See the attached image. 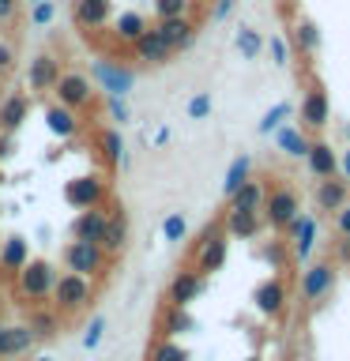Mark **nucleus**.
<instances>
[{"label": "nucleus", "mask_w": 350, "mask_h": 361, "mask_svg": "<svg viewBox=\"0 0 350 361\" xmlns=\"http://www.w3.org/2000/svg\"><path fill=\"white\" fill-rule=\"evenodd\" d=\"M49 298H53V301H49L53 309L61 312L64 320H72V316L87 312V309H90V301H95V279L76 275V271H64V275H56Z\"/></svg>", "instance_id": "f257e3e1"}, {"label": "nucleus", "mask_w": 350, "mask_h": 361, "mask_svg": "<svg viewBox=\"0 0 350 361\" xmlns=\"http://www.w3.org/2000/svg\"><path fill=\"white\" fill-rule=\"evenodd\" d=\"M226 256H230V233H226L222 219H215L211 226H203L200 241L192 245V267L200 275H215V271H222Z\"/></svg>", "instance_id": "f03ea898"}, {"label": "nucleus", "mask_w": 350, "mask_h": 361, "mask_svg": "<svg viewBox=\"0 0 350 361\" xmlns=\"http://www.w3.org/2000/svg\"><path fill=\"white\" fill-rule=\"evenodd\" d=\"M56 271L49 259H27V267L16 275V293L23 298V305H38L53 293Z\"/></svg>", "instance_id": "7ed1b4c3"}, {"label": "nucleus", "mask_w": 350, "mask_h": 361, "mask_svg": "<svg viewBox=\"0 0 350 361\" xmlns=\"http://www.w3.org/2000/svg\"><path fill=\"white\" fill-rule=\"evenodd\" d=\"M260 214H264V226H271V230H286V226L301 214V196L290 185H267Z\"/></svg>", "instance_id": "20e7f679"}, {"label": "nucleus", "mask_w": 350, "mask_h": 361, "mask_svg": "<svg viewBox=\"0 0 350 361\" xmlns=\"http://www.w3.org/2000/svg\"><path fill=\"white\" fill-rule=\"evenodd\" d=\"M90 75H95L98 90L117 94V98H128V90L135 87V68L128 61H121V56H98L90 64Z\"/></svg>", "instance_id": "39448f33"}, {"label": "nucleus", "mask_w": 350, "mask_h": 361, "mask_svg": "<svg viewBox=\"0 0 350 361\" xmlns=\"http://www.w3.org/2000/svg\"><path fill=\"white\" fill-rule=\"evenodd\" d=\"M61 259H64L68 271H76V275H87V279H102V275L109 271L106 248H102V245H90V241H76V237L64 245Z\"/></svg>", "instance_id": "423d86ee"}, {"label": "nucleus", "mask_w": 350, "mask_h": 361, "mask_svg": "<svg viewBox=\"0 0 350 361\" xmlns=\"http://www.w3.org/2000/svg\"><path fill=\"white\" fill-rule=\"evenodd\" d=\"M109 196V185L102 173H79L64 185V203L76 211H87V207H102Z\"/></svg>", "instance_id": "0eeeda50"}, {"label": "nucleus", "mask_w": 350, "mask_h": 361, "mask_svg": "<svg viewBox=\"0 0 350 361\" xmlns=\"http://www.w3.org/2000/svg\"><path fill=\"white\" fill-rule=\"evenodd\" d=\"M53 94L61 106L83 113V109H95V83L83 75V72H61V79H56Z\"/></svg>", "instance_id": "6e6552de"}, {"label": "nucleus", "mask_w": 350, "mask_h": 361, "mask_svg": "<svg viewBox=\"0 0 350 361\" xmlns=\"http://www.w3.org/2000/svg\"><path fill=\"white\" fill-rule=\"evenodd\" d=\"M298 128H305V132H320V128H327V121H332V98H327V90L316 83H309V90L301 94V113H298Z\"/></svg>", "instance_id": "1a4fd4ad"}, {"label": "nucleus", "mask_w": 350, "mask_h": 361, "mask_svg": "<svg viewBox=\"0 0 350 361\" xmlns=\"http://www.w3.org/2000/svg\"><path fill=\"white\" fill-rule=\"evenodd\" d=\"M128 53H132V61L140 68H166L169 61H174V49L162 42V34H158L155 27H147L140 38L128 45Z\"/></svg>", "instance_id": "9d476101"}, {"label": "nucleus", "mask_w": 350, "mask_h": 361, "mask_svg": "<svg viewBox=\"0 0 350 361\" xmlns=\"http://www.w3.org/2000/svg\"><path fill=\"white\" fill-rule=\"evenodd\" d=\"M335 279H339V271H335L332 259H316V264H309L301 275V298L309 305H320L327 293L335 290Z\"/></svg>", "instance_id": "9b49d317"}, {"label": "nucleus", "mask_w": 350, "mask_h": 361, "mask_svg": "<svg viewBox=\"0 0 350 361\" xmlns=\"http://www.w3.org/2000/svg\"><path fill=\"white\" fill-rule=\"evenodd\" d=\"M151 27L162 34V42L174 49V56H177V53H188L192 45H196V38H200V27H196V19H192V16L158 19V23H151Z\"/></svg>", "instance_id": "f8f14e48"}, {"label": "nucleus", "mask_w": 350, "mask_h": 361, "mask_svg": "<svg viewBox=\"0 0 350 361\" xmlns=\"http://www.w3.org/2000/svg\"><path fill=\"white\" fill-rule=\"evenodd\" d=\"M207 290V275H200L196 267H181L174 279H169V290H166V305H181L188 309L200 293Z\"/></svg>", "instance_id": "ddd939ff"}, {"label": "nucleus", "mask_w": 350, "mask_h": 361, "mask_svg": "<svg viewBox=\"0 0 350 361\" xmlns=\"http://www.w3.org/2000/svg\"><path fill=\"white\" fill-rule=\"evenodd\" d=\"M72 23L83 34L106 30L113 23V0H72Z\"/></svg>", "instance_id": "4468645a"}, {"label": "nucleus", "mask_w": 350, "mask_h": 361, "mask_svg": "<svg viewBox=\"0 0 350 361\" xmlns=\"http://www.w3.org/2000/svg\"><path fill=\"white\" fill-rule=\"evenodd\" d=\"M56 79H61V61H56L53 53H38L27 64V90H30V94H45V90H53Z\"/></svg>", "instance_id": "2eb2a0df"}, {"label": "nucleus", "mask_w": 350, "mask_h": 361, "mask_svg": "<svg viewBox=\"0 0 350 361\" xmlns=\"http://www.w3.org/2000/svg\"><path fill=\"white\" fill-rule=\"evenodd\" d=\"M286 301H290V290H286V282H282V279H264L253 290V305H256L260 316H282Z\"/></svg>", "instance_id": "dca6fc26"}, {"label": "nucleus", "mask_w": 350, "mask_h": 361, "mask_svg": "<svg viewBox=\"0 0 350 361\" xmlns=\"http://www.w3.org/2000/svg\"><path fill=\"white\" fill-rule=\"evenodd\" d=\"M42 117H45V128H49L56 140H76V135L83 132L79 113L68 109V106H61V102H49V106L42 109Z\"/></svg>", "instance_id": "f3484780"}, {"label": "nucleus", "mask_w": 350, "mask_h": 361, "mask_svg": "<svg viewBox=\"0 0 350 361\" xmlns=\"http://www.w3.org/2000/svg\"><path fill=\"white\" fill-rule=\"evenodd\" d=\"M34 331L27 324H0V361H11V357H23L34 350Z\"/></svg>", "instance_id": "a211bd4d"}, {"label": "nucleus", "mask_w": 350, "mask_h": 361, "mask_svg": "<svg viewBox=\"0 0 350 361\" xmlns=\"http://www.w3.org/2000/svg\"><path fill=\"white\" fill-rule=\"evenodd\" d=\"M320 42H324V34H320V27H316L313 19L298 16V19L290 23V49L298 53L301 61H309V56L320 53Z\"/></svg>", "instance_id": "6ab92c4d"}, {"label": "nucleus", "mask_w": 350, "mask_h": 361, "mask_svg": "<svg viewBox=\"0 0 350 361\" xmlns=\"http://www.w3.org/2000/svg\"><path fill=\"white\" fill-rule=\"evenodd\" d=\"M106 222H109V211H106V203H102V207H87V211H79V214H76V222H72V237H76V241L102 245V233H106Z\"/></svg>", "instance_id": "aec40b11"}, {"label": "nucleus", "mask_w": 350, "mask_h": 361, "mask_svg": "<svg viewBox=\"0 0 350 361\" xmlns=\"http://www.w3.org/2000/svg\"><path fill=\"white\" fill-rule=\"evenodd\" d=\"M282 233H286L290 256L294 259H305V256L313 252V241H316V219H313V214H298V219H294Z\"/></svg>", "instance_id": "412c9836"}, {"label": "nucleus", "mask_w": 350, "mask_h": 361, "mask_svg": "<svg viewBox=\"0 0 350 361\" xmlns=\"http://www.w3.org/2000/svg\"><path fill=\"white\" fill-rule=\"evenodd\" d=\"M222 226H226V233H230V237L253 241V237L264 233V214H260V211H237V207H226Z\"/></svg>", "instance_id": "4be33fe9"}, {"label": "nucleus", "mask_w": 350, "mask_h": 361, "mask_svg": "<svg viewBox=\"0 0 350 361\" xmlns=\"http://www.w3.org/2000/svg\"><path fill=\"white\" fill-rule=\"evenodd\" d=\"M27 259H30V245H27V237H19V233H11L0 241V275H8V279H16L23 267H27Z\"/></svg>", "instance_id": "5701e85b"}, {"label": "nucleus", "mask_w": 350, "mask_h": 361, "mask_svg": "<svg viewBox=\"0 0 350 361\" xmlns=\"http://www.w3.org/2000/svg\"><path fill=\"white\" fill-rule=\"evenodd\" d=\"M102 248H106V256H121L124 248H128V211L124 207H113L109 211V222H106V233H102Z\"/></svg>", "instance_id": "b1692460"}, {"label": "nucleus", "mask_w": 350, "mask_h": 361, "mask_svg": "<svg viewBox=\"0 0 350 361\" xmlns=\"http://www.w3.org/2000/svg\"><path fill=\"white\" fill-rule=\"evenodd\" d=\"M34 331V338H56V331H61V324H64V316L53 309V305H30V312H27V320H23Z\"/></svg>", "instance_id": "393cba45"}, {"label": "nucleus", "mask_w": 350, "mask_h": 361, "mask_svg": "<svg viewBox=\"0 0 350 361\" xmlns=\"http://www.w3.org/2000/svg\"><path fill=\"white\" fill-rule=\"evenodd\" d=\"M305 162H309V173L320 177V180L324 177H339V154L332 151V143H327V140H313Z\"/></svg>", "instance_id": "a878e982"}, {"label": "nucleus", "mask_w": 350, "mask_h": 361, "mask_svg": "<svg viewBox=\"0 0 350 361\" xmlns=\"http://www.w3.org/2000/svg\"><path fill=\"white\" fill-rule=\"evenodd\" d=\"M109 27H113V42H117V45H132L147 27H151V23L143 19V11H132L128 8V11H121V16H113Z\"/></svg>", "instance_id": "bb28decb"}, {"label": "nucleus", "mask_w": 350, "mask_h": 361, "mask_svg": "<svg viewBox=\"0 0 350 361\" xmlns=\"http://www.w3.org/2000/svg\"><path fill=\"white\" fill-rule=\"evenodd\" d=\"M27 117H30V98L27 94H8L4 102H0V132L16 135Z\"/></svg>", "instance_id": "cd10ccee"}, {"label": "nucleus", "mask_w": 350, "mask_h": 361, "mask_svg": "<svg viewBox=\"0 0 350 361\" xmlns=\"http://www.w3.org/2000/svg\"><path fill=\"white\" fill-rule=\"evenodd\" d=\"M346 192H350V185L343 177H324L320 185H316V207L327 211V214H335L346 203Z\"/></svg>", "instance_id": "c85d7f7f"}, {"label": "nucleus", "mask_w": 350, "mask_h": 361, "mask_svg": "<svg viewBox=\"0 0 350 361\" xmlns=\"http://www.w3.org/2000/svg\"><path fill=\"white\" fill-rule=\"evenodd\" d=\"M95 143H98V154H102V162H106V169L124 166V140H121L117 128H98Z\"/></svg>", "instance_id": "c756f323"}, {"label": "nucleus", "mask_w": 350, "mask_h": 361, "mask_svg": "<svg viewBox=\"0 0 350 361\" xmlns=\"http://www.w3.org/2000/svg\"><path fill=\"white\" fill-rule=\"evenodd\" d=\"M264 196H267V185H264V180H256V177H248L245 185L230 196V203H226V207H237V211H260V207H264Z\"/></svg>", "instance_id": "7c9ffc66"}, {"label": "nucleus", "mask_w": 350, "mask_h": 361, "mask_svg": "<svg viewBox=\"0 0 350 361\" xmlns=\"http://www.w3.org/2000/svg\"><path fill=\"white\" fill-rule=\"evenodd\" d=\"M275 143H279V151L286 154V158H305L309 154V132L298 128V124H290V128H279L275 132Z\"/></svg>", "instance_id": "2f4dec72"}, {"label": "nucleus", "mask_w": 350, "mask_h": 361, "mask_svg": "<svg viewBox=\"0 0 350 361\" xmlns=\"http://www.w3.org/2000/svg\"><path fill=\"white\" fill-rule=\"evenodd\" d=\"M181 331H192V316L188 309H181V305H166L162 312H158V335L174 338Z\"/></svg>", "instance_id": "473e14b6"}, {"label": "nucleus", "mask_w": 350, "mask_h": 361, "mask_svg": "<svg viewBox=\"0 0 350 361\" xmlns=\"http://www.w3.org/2000/svg\"><path fill=\"white\" fill-rule=\"evenodd\" d=\"M264 34H260L256 27H248V23H241L234 34V45H237V53H241V61H260V53H264Z\"/></svg>", "instance_id": "72a5a7b5"}, {"label": "nucleus", "mask_w": 350, "mask_h": 361, "mask_svg": "<svg viewBox=\"0 0 350 361\" xmlns=\"http://www.w3.org/2000/svg\"><path fill=\"white\" fill-rule=\"evenodd\" d=\"M143 361H188V350L181 346V343H174V338L158 335V338H151V343H147Z\"/></svg>", "instance_id": "f704fd0d"}, {"label": "nucleus", "mask_w": 350, "mask_h": 361, "mask_svg": "<svg viewBox=\"0 0 350 361\" xmlns=\"http://www.w3.org/2000/svg\"><path fill=\"white\" fill-rule=\"evenodd\" d=\"M248 177H253V158H248V154H237L234 162H230V169H226V180H222V196L230 200V196H234V192L245 185Z\"/></svg>", "instance_id": "c9c22d12"}, {"label": "nucleus", "mask_w": 350, "mask_h": 361, "mask_svg": "<svg viewBox=\"0 0 350 361\" xmlns=\"http://www.w3.org/2000/svg\"><path fill=\"white\" fill-rule=\"evenodd\" d=\"M290 113H294V106H290V102H275V106H271V109L264 113V117H260L256 132H260V135H271V132H279V128H282V121H286Z\"/></svg>", "instance_id": "e433bc0d"}, {"label": "nucleus", "mask_w": 350, "mask_h": 361, "mask_svg": "<svg viewBox=\"0 0 350 361\" xmlns=\"http://www.w3.org/2000/svg\"><path fill=\"white\" fill-rule=\"evenodd\" d=\"M260 259L271 267V271H286V264H290V245L286 241H271V245H264L260 248Z\"/></svg>", "instance_id": "4c0bfd02"}, {"label": "nucleus", "mask_w": 350, "mask_h": 361, "mask_svg": "<svg viewBox=\"0 0 350 361\" xmlns=\"http://www.w3.org/2000/svg\"><path fill=\"white\" fill-rule=\"evenodd\" d=\"M162 237H166L169 245H181V241H185V237H188V222H185V214H181V211L166 214V219H162Z\"/></svg>", "instance_id": "58836bf2"}, {"label": "nucleus", "mask_w": 350, "mask_h": 361, "mask_svg": "<svg viewBox=\"0 0 350 361\" xmlns=\"http://www.w3.org/2000/svg\"><path fill=\"white\" fill-rule=\"evenodd\" d=\"M211 109H215L211 90H200V94H192V98H188V106H185L188 121H207V117H211Z\"/></svg>", "instance_id": "ea45409f"}, {"label": "nucleus", "mask_w": 350, "mask_h": 361, "mask_svg": "<svg viewBox=\"0 0 350 361\" xmlns=\"http://www.w3.org/2000/svg\"><path fill=\"white\" fill-rule=\"evenodd\" d=\"M151 4H155L158 19H174V16H188L192 11V0H151Z\"/></svg>", "instance_id": "a19ab883"}, {"label": "nucleus", "mask_w": 350, "mask_h": 361, "mask_svg": "<svg viewBox=\"0 0 350 361\" xmlns=\"http://www.w3.org/2000/svg\"><path fill=\"white\" fill-rule=\"evenodd\" d=\"M56 19V0H38L30 4V27H49Z\"/></svg>", "instance_id": "79ce46f5"}, {"label": "nucleus", "mask_w": 350, "mask_h": 361, "mask_svg": "<svg viewBox=\"0 0 350 361\" xmlns=\"http://www.w3.org/2000/svg\"><path fill=\"white\" fill-rule=\"evenodd\" d=\"M264 49L271 53V64H275V68H286V64H290V42H286V38L271 34V42H264Z\"/></svg>", "instance_id": "37998d69"}, {"label": "nucleus", "mask_w": 350, "mask_h": 361, "mask_svg": "<svg viewBox=\"0 0 350 361\" xmlns=\"http://www.w3.org/2000/svg\"><path fill=\"white\" fill-rule=\"evenodd\" d=\"M106 113H109V121H117V124H128V121H132L128 102L117 98V94H106Z\"/></svg>", "instance_id": "c03bdc74"}, {"label": "nucleus", "mask_w": 350, "mask_h": 361, "mask_svg": "<svg viewBox=\"0 0 350 361\" xmlns=\"http://www.w3.org/2000/svg\"><path fill=\"white\" fill-rule=\"evenodd\" d=\"M23 16V0H0V27H16Z\"/></svg>", "instance_id": "a18cd8bd"}, {"label": "nucleus", "mask_w": 350, "mask_h": 361, "mask_svg": "<svg viewBox=\"0 0 350 361\" xmlns=\"http://www.w3.org/2000/svg\"><path fill=\"white\" fill-rule=\"evenodd\" d=\"M102 331H106V320H102V316H95V320H90V327H87V335H83V346L95 350V346L102 343Z\"/></svg>", "instance_id": "49530a36"}, {"label": "nucleus", "mask_w": 350, "mask_h": 361, "mask_svg": "<svg viewBox=\"0 0 350 361\" xmlns=\"http://www.w3.org/2000/svg\"><path fill=\"white\" fill-rule=\"evenodd\" d=\"M16 61H19V56H16V45H11V42H0V75H8L11 68H16Z\"/></svg>", "instance_id": "de8ad7c7"}, {"label": "nucleus", "mask_w": 350, "mask_h": 361, "mask_svg": "<svg viewBox=\"0 0 350 361\" xmlns=\"http://www.w3.org/2000/svg\"><path fill=\"white\" fill-rule=\"evenodd\" d=\"M234 11V0H211V8H207V19L211 23H222L226 16Z\"/></svg>", "instance_id": "09e8293b"}, {"label": "nucleus", "mask_w": 350, "mask_h": 361, "mask_svg": "<svg viewBox=\"0 0 350 361\" xmlns=\"http://www.w3.org/2000/svg\"><path fill=\"white\" fill-rule=\"evenodd\" d=\"M335 264L339 267H350V233H339V241H335Z\"/></svg>", "instance_id": "8fccbe9b"}, {"label": "nucleus", "mask_w": 350, "mask_h": 361, "mask_svg": "<svg viewBox=\"0 0 350 361\" xmlns=\"http://www.w3.org/2000/svg\"><path fill=\"white\" fill-rule=\"evenodd\" d=\"M335 233H350V203L335 211Z\"/></svg>", "instance_id": "3c124183"}, {"label": "nucleus", "mask_w": 350, "mask_h": 361, "mask_svg": "<svg viewBox=\"0 0 350 361\" xmlns=\"http://www.w3.org/2000/svg\"><path fill=\"white\" fill-rule=\"evenodd\" d=\"M16 154V135L11 132H0V162H4V158H11Z\"/></svg>", "instance_id": "603ef678"}, {"label": "nucleus", "mask_w": 350, "mask_h": 361, "mask_svg": "<svg viewBox=\"0 0 350 361\" xmlns=\"http://www.w3.org/2000/svg\"><path fill=\"white\" fill-rule=\"evenodd\" d=\"M339 173H343V180L350 185V147H346L343 154H339Z\"/></svg>", "instance_id": "864d4df0"}, {"label": "nucleus", "mask_w": 350, "mask_h": 361, "mask_svg": "<svg viewBox=\"0 0 350 361\" xmlns=\"http://www.w3.org/2000/svg\"><path fill=\"white\" fill-rule=\"evenodd\" d=\"M279 4H282V11H290L294 4H298V0H279Z\"/></svg>", "instance_id": "5fc2aeb1"}, {"label": "nucleus", "mask_w": 350, "mask_h": 361, "mask_svg": "<svg viewBox=\"0 0 350 361\" xmlns=\"http://www.w3.org/2000/svg\"><path fill=\"white\" fill-rule=\"evenodd\" d=\"M34 361H53V357H45V354H42V357H34Z\"/></svg>", "instance_id": "6e6d98bb"}, {"label": "nucleus", "mask_w": 350, "mask_h": 361, "mask_svg": "<svg viewBox=\"0 0 350 361\" xmlns=\"http://www.w3.org/2000/svg\"><path fill=\"white\" fill-rule=\"evenodd\" d=\"M0 185H4V169H0Z\"/></svg>", "instance_id": "4d7b16f0"}, {"label": "nucleus", "mask_w": 350, "mask_h": 361, "mask_svg": "<svg viewBox=\"0 0 350 361\" xmlns=\"http://www.w3.org/2000/svg\"><path fill=\"white\" fill-rule=\"evenodd\" d=\"M245 361H260V357H256V354H253V357H245Z\"/></svg>", "instance_id": "13d9d810"}, {"label": "nucleus", "mask_w": 350, "mask_h": 361, "mask_svg": "<svg viewBox=\"0 0 350 361\" xmlns=\"http://www.w3.org/2000/svg\"><path fill=\"white\" fill-rule=\"evenodd\" d=\"M30 4H38V0H30Z\"/></svg>", "instance_id": "bf43d9fd"}]
</instances>
